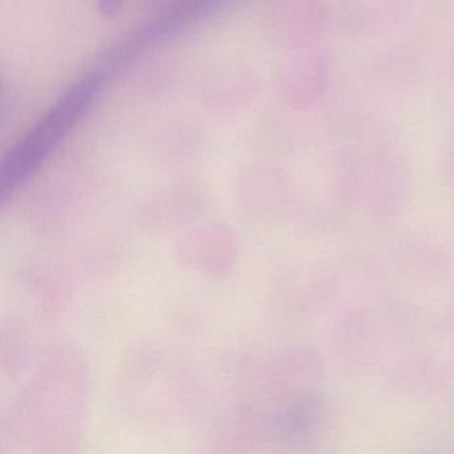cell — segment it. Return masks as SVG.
<instances>
[{
    "instance_id": "cell-1",
    "label": "cell",
    "mask_w": 454,
    "mask_h": 454,
    "mask_svg": "<svg viewBox=\"0 0 454 454\" xmlns=\"http://www.w3.org/2000/svg\"><path fill=\"white\" fill-rule=\"evenodd\" d=\"M105 81L95 70L79 79L10 151L0 169L4 198L20 190L39 171L94 105Z\"/></svg>"
},
{
    "instance_id": "cell-2",
    "label": "cell",
    "mask_w": 454,
    "mask_h": 454,
    "mask_svg": "<svg viewBox=\"0 0 454 454\" xmlns=\"http://www.w3.org/2000/svg\"><path fill=\"white\" fill-rule=\"evenodd\" d=\"M414 6L416 0H340L337 20L356 38H382L401 30Z\"/></svg>"
},
{
    "instance_id": "cell-3",
    "label": "cell",
    "mask_w": 454,
    "mask_h": 454,
    "mask_svg": "<svg viewBox=\"0 0 454 454\" xmlns=\"http://www.w3.org/2000/svg\"><path fill=\"white\" fill-rule=\"evenodd\" d=\"M230 0H169L140 28L145 43L168 41L211 17Z\"/></svg>"
},
{
    "instance_id": "cell-4",
    "label": "cell",
    "mask_w": 454,
    "mask_h": 454,
    "mask_svg": "<svg viewBox=\"0 0 454 454\" xmlns=\"http://www.w3.org/2000/svg\"><path fill=\"white\" fill-rule=\"evenodd\" d=\"M286 76V92L292 105L309 107L323 99L332 82V58L323 49L308 47Z\"/></svg>"
},
{
    "instance_id": "cell-5",
    "label": "cell",
    "mask_w": 454,
    "mask_h": 454,
    "mask_svg": "<svg viewBox=\"0 0 454 454\" xmlns=\"http://www.w3.org/2000/svg\"><path fill=\"white\" fill-rule=\"evenodd\" d=\"M145 46H147V43L143 41L139 34L131 36V38L124 39L115 46L110 47L99 58L95 71L105 79L118 75V74L123 73L145 51Z\"/></svg>"
},
{
    "instance_id": "cell-6",
    "label": "cell",
    "mask_w": 454,
    "mask_h": 454,
    "mask_svg": "<svg viewBox=\"0 0 454 454\" xmlns=\"http://www.w3.org/2000/svg\"><path fill=\"white\" fill-rule=\"evenodd\" d=\"M121 9V0H99V4H98L100 14L107 15V17L118 14Z\"/></svg>"
}]
</instances>
